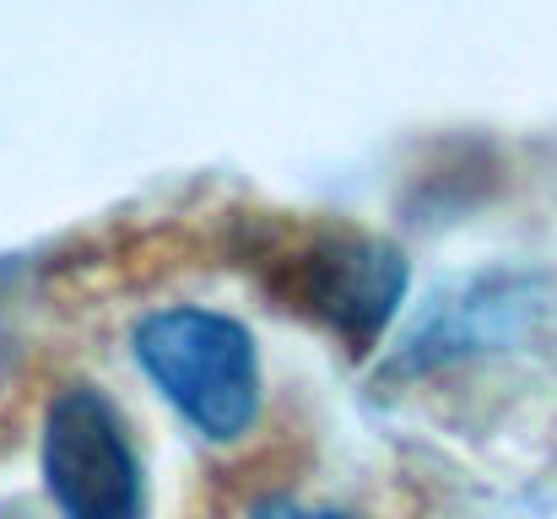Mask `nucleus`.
<instances>
[{"label":"nucleus","instance_id":"obj_1","mask_svg":"<svg viewBox=\"0 0 557 519\" xmlns=\"http://www.w3.org/2000/svg\"><path fill=\"white\" fill-rule=\"evenodd\" d=\"M136 357L147 379L185 411L195 433L233 444L260 411L255 336L211 309H163L136 325Z\"/></svg>","mask_w":557,"mask_h":519},{"label":"nucleus","instance_id":"obj_2","mask_svg":"<svg viewBox=\"0 0 557 519\" xmlns=\"http://www.w3.org/2000/svg\"><path fill=\"white\" fill-rule=\"evenodd\" d=\"M44 482L65 519H141V466L120 411L71 384L44 417Z\"/></svg>","mask_w":557,"mask_h":519},{"label":"nucleus","instance_id":"obj_3","mask_svg":"<svg viewBox=\"0 0 557 519\" xmlns=\"http://www.w3.org/2000/svg\"><path fill=\"white\" fill-rule=\"evenodd\" d=\"M298 298L314 320H325L352 351L384 336L406 298V260L379 238H320L298 260Z\"/></svg>","mask_w":557,"mask_h":519},{"label":"nucleus","instance_id":"obj_4","mask_svg":"<svg viewBox=\"0 0 557 519\" xmlns=\"http://www.w3.org/2000/svg\"><path fill=\"white\" fill-rule=\"evenodd\" d=\"M249 519H352V515H331V509H304V504H293V498H271V504H260Z\"/></svg>","mask_w":557,"mask_h":519}]
</instances>
